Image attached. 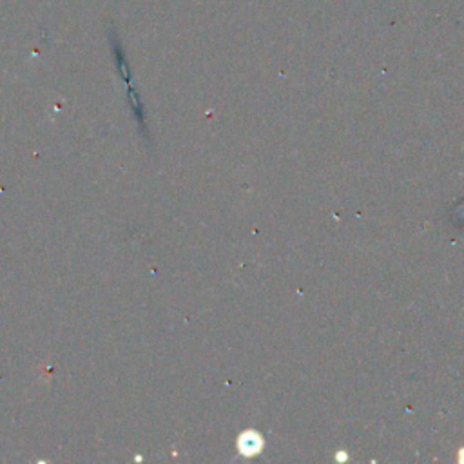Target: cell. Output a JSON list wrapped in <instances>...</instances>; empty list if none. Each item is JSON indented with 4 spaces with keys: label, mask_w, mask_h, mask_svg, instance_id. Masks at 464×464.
Wrapping results in <instances>:
<instances>
[{
    "label": "cell",
    "mask_w": 464,
    "mask_h": 464,
    "mask_svg": "<svg viewBox=\"0 0 464 464\" xmlns=\"http://www.w3.org/2000/svg\"><path fill=\"white\" fill-rule=\"evenodd\" d=\"M240 450L247 455H252V453H258L263 446V440L258 433H243L240 437V442H238Z\"/></svg>",
    "instance_id": "1"
}]
</instances>
